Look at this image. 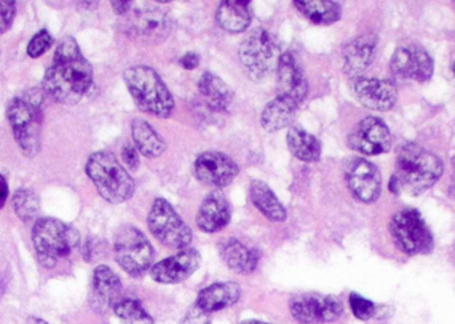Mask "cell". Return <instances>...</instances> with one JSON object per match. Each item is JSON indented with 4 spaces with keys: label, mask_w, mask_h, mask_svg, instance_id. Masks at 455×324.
<instances>
[{
    "label": "cell",
    "mask_w": 455,
    "mask_h": 324,
    "mask_svg": "<svg viewBox=\"0 0 455 324\" xmlns=\"http://www.w3.org/2000/svg\"><path fill=\"white\" fill-rule=\"evenodd\" d=\"M199 53H187L186 55L181 56L180 66L183 67L184 69H188V71H192V69H197V67H199Z\"/></svg>",
    "instance_id": "cell-39"
},
{
    "label": "cell",
    "mask_w": 455,
    "mask_h": 324,
    "mask_svg": "<svg viewBox=\"0 0 455 324\" xmlns=\"http://www.w3.org/2000/svg\"><path fill=\"white\" fill-rule=\"evenodd\" d=\"M147 223L151 234L167 247L184 250L191 245L192 230L163 198H157L152 203Z\"/></svg>",
    "instance_id": "cell-10"
},
{
    "label": "cell",
    "mask_w": 455,
    "mask_h": 324,
    "mask_svg": "<svg viewBox=\"0 0 455 324\" xmlns=\"http://www.w3.org/2000/svg\"><path fill=\"white\" fill-rule=\"evenodd\" d=\"M241 298V288L235 282L215 283L210 288L200 291L196 306L203 312L212 314L221 310L232 307Z\"/></svg>",
    "instance_id": "cell-24"
},
{
    "label": "cell",
    "mask_w": 455,
    "mask_h": 324,
    "mask_svg": "<svg viewBox=\"0 0 455 324\" xmlns=\"http://www.w3.org/2000/svg\"><path fill=\"white\" fill-rule=\"evenodd\" d=\"M294 5L305 18L321 26L336 23L341 18V5L331 0H294Z\"/></svg>",
    "instance_id": "cell-31"
},
{
    "label": "cell",
    "mask_w": 455,
    "mask_h": 324,
    "mask_svg": "<svg viewBox=\"0 0 455 324\" xmlns=\"http://www.w3.org/2000/svg\"><path fill=\"white\" fill-rule=\"evenodd\" d=\"M52 45V35H51L47 29H42V31L37 32V34L32 37L31 42L28 43L27 53H28V56H31V58H39V56L44 55Z\"/></svg>",
    "instance_id": "cell-35"
},
{
    "label": "cell",
    "mask_w": 455,
    "mask_h": 324,
    "mask_svg": "<svg viewBox=\"0 0 455 324\" xmlns=\"http://www.w3.org/2000/svg\"><path fill=\"white\" fill-rule=\"evenodd\" d=\"M453 72H454V75H455V61H454V64H453Z\"/></svg>",
    "instance_id": "cell-44"
},
{
    "label": "cell",
    "mask_w": 455,
    "mask_h": 324,
    "mask_svg": "<svg viewBox=\"0 0 455 324\" xmlns=\"http://www.w3.org/2000/svg\"><path fill=\"white\" fill-rule=\"evenodd\" d=\"M299 106L288 99L275 96L265 106L261 114V125L267 133H275L291 125Z\"/></svg>",
    "instance_id": "cell-27"
},
{
    "label": "cell",
    "mask_w": 455,
    "mask_h": 324,
    "mask_svg": "<svg viewBox=\"0 0 455 324\" xmlns=\"http://www.w3.org/2000/svg\"><path fill=\"white\" fill-rule=\"evenodd\" d=\"M251 203L254 207L272 222H283L286 219V211L283 203L275 197L265 182L253 181L249 187Z\"/></svg>",
    "instance_id": "cell-28"
},
{
    "label": "cell",
    "mask_w": 455,
    "mask_h": 324,
    "mask_svg": "<svg viewBox=\"0 0 455 324\" xmlns=\"http://www.w3.org/2000/svg\"><path fill=\"white\" fill-rule=\"evenodd\" d=\"M122 158L123 162L130 170H138L140 160H139L138 150L132 144H124V147L122 149Z\"/></svg>",
    "instance_id": "cell-38"
},
{
    "label": "cell",
    "mask_w": 455,
    "mask_h": 324,
    "mask_svg": "<svg viewBox=\"0 0 455 324\" xmlns=\"http://www.w3.org/2000/svg\"><path fill=\"white\" fill-rule=\"evenodd\" d=\"M211 320H211V314L203 312L200 307L195 304V306L184 315L180 324H211Z\"/></svg>",
    "instance_id": "cell-37"
},
{
    "label": "cell",
    "mask_w": 455,
    "mask_h": 324,
    "mask_svg": "<svg viewBox=\"0 0 455 324\" xmlns=\"http://www.w3.org/2000/svg\"><path fill=\"white\" fill-rule=\"evenodd\" d=\"M127 28L132 36L148 42H162L170 35L172 21L162 8L144 7L131 16Z\"/></svg>",
    "instance_id": "cell-19"
},
{
    "label": "cell",
    "mask_w": 455,
    "mask_h": 324,
    "mask_svg": "<svg viewBox=\"0 0 455 324\" xmlns=\"http://www.w3.org/2000/svg\"><path fill=\"white\" fill-rule=\"evenodd\" d=\"M85 171L107 202L120 205L133 197L135 182L112 152L98 151L91 155Z\"/></svg>",
    "instance_id": "cell-4"
},
{
    "label": "cell",
    "mask_w": 455,
    "mask_h": 324,
    "mask_svg": "<svg viewBox=\"0 0 455 324\" xmlns=\"http://www.w3.org/2000/svg\"><path fill=\"white\" fill-rule=\"evenodd\" d=\"M112 8H114L115 12L117 13V15L124 16L127 15L128 12L131 11V4L132 3L131 2H112Z\"/></svg>",
    "instance_id": "cell-40"
},
{
    "label": "cell",
    "mask_w": 455,
    "mask_h": 324,
    "mask_svg": "<svg viewBox=\"0 0 455 324\" xmlns=\"http://www.w3.org/2000/svg\"><path fill=\"white\" fill-rule=\"evenodd\" d=\"M120 291L122 282L119 277L108 266L96 267L93 271L92 293L90 296L92 309L98 312H106L119 301Z\"/></svg>",
    "instance_id": "cell-21"
},
{
    "label": "cell",
    "mask_w": 455,
    "mask_h": 324,
    "mask_svg": "<svg viewBox=\"0 0 455 324\" xmlns=\"http://www.w3.org/2000/svg\"><path fill=\"white\" fill-rule=\"evenodd\" d=\"M115 259L131 277L139 278L152 269L155 251L146 235L133 226H124L115 238Z\"/></svg>",
    "instance_id": "cell-8"
},
{
    "label": "cell",
    "mask_w": 455,
    "mask_h": 324,
    "mask_svg": "<svg viewBox=\"0 0 455 324\" xmlns=\"http://www.w3.org/2000/svg\"><path fill=\"white\" fill-rule=\"evenodd\" d=\"M16 5L12 0H0V34H4L12 26Z\"/></svg>",
    "instance_id": "cell-36"
},
{
    "label": "cell",
    "mask_w": 455,
    "mask_h": 324,
    "mask_svg": "<svg viewBox=\"0 0 455 324\" xmlns=\"http://www.w3.org/2000/svg\"><path fill=\"white\" fill-rule=\"evenodd\" d=\"M277 40L265 28H257L238 48L243 69L253 80H262L277 69L280 59Z\"/></svg>",
    "instance_id": "cell-7"
},
{
    "label": "cell",
    "mask_w": 455,
    "mask_h": 324,
    "mask_svg": "<svg viewBox=\"0 0 455 324\" xmlns=\"http://www.w3.org/2000/svg\"><path fill=\"white\" fill-rule=\"evenodd\" d=\"M13 210L23 222H31L36 218L40 210V199L36 192L28 189L18 190L12 198Z\"/></svg>",
    "instance_id": "cell-33"
},
{
    "label": "cell",
    "mask_w": 455,
    "mask_h": 324,
    "mask_svg": "<svg viewBox=\"0 0 455 324\" xmlns=\"http://www.w3.org/2000/svg\"><path fill=\"white\" fill-rule=\"evenodd\" d=\"M389 230L395 246L408 255L429 254L435 248L432 232L414 208L398 211L390 221Z\"/></svg>",
    "instance_id": "cell-9"
},
{
    "label": "cell",
    "mask_w": 455,
    "mask_h": 324,
    "mask_svg": "<svg viewBox=\"0 0 455 324\" xmlns=\"http://www.w3.org/2000/svg\"><path fill=\"white\" fill-rule=\"evenodd\" d=\"M345 181L361 202H376L381 194L382 178L379 168L363 158H355L345 165Z\"/></svg>",
    "instance_id": "cell-12"
},
{
    "label": "cell",
    "mask_w": 455,
    "mask_h": 324,
    "mask_svg": "<svg viewBox=\"0 0 455 324\" xmlns=\"http://www.w3.org/2000/svg\"><path fill=\"white\" fill-rule=\"evenodd\" d=\"M291 317L301 324L331 323L344 312L341 302L331 296L302 294L291 301Z\"/></svg>",
    "instance_id": "cell-11"
},
{
    "label": "cell",
    "mask_w": 455,
    "mask_h": 324,
    "mask_svg": "<svg viewBox=\"0 0 455 324\" xmlns=\"http://www.w3.org/2000/svg\"><path fill=\"white\" fill-rule=\"evenodd\" d=\"M200 264V254L194 248H184L176 255L154 264L151 278L162 285H178L194 275L199 270Z\"/></svg>",
    "instance_id": "cell-18"
},
{
    "label": "cell",
    "mask_w": 455,
    "mask_h": 324,
    "mask_svg": "<svg viewBox=\"0 0 455 324\" xmlns=\"http://www.w3.org/2000/svg\"><path fill=\"white\" fill-rule=\"evenodd\" d=\"M8 198V184L4 176L0 175V210L4 207L5 202Z\"/></svg>",
    "instance_id": "cell-41"
},
{
    "label": "cell",
    "mask_w": 455,
    "mask_h": 324,
    "mask_svg": "<svg viewBox=\"0 0 455 324\" xmlns=\"http://www.w3.org/2000/svg\"><path fill=\"white\" fill-rule=\"evenodd\" d=\"M32 239L40 263L53 269L79 246L80 235L76 229L59 219L43 218L35 223Z\"/></svg>",
    "instance_id": "cell-6"
},
{
    "label": "cell",
    "mask_w": 455,
    "mask_h": 324,
    "mask_svg": "<svg viewBox=\"0 0 455 324\" xmlns=\"http://www.w3.org/2000/svg\"><path fill=\"white\" fill-rule=\"evenodd\" d=\"M350 309L353 315L360 320H369L376 314V304L360 294L352 293L349 296Z\"/></svg>",
    "instance_id": "cell-34"
},
{
    "label": "cell",
    "mask_w": 455,
    "mask_h": 324,
    "mask_svg": "<svg viewBox=\"0 0 455 324\" xmlns=\"http://www.w3.org/2000/svg\"><path fill=\"white\" fill-rule=\"evenodd\" d=\"M376 50V35H363L347 43L344 48L345 71L355 77L365 71L373 63Z\"/></svg>",
    "instance_id": "cell-22"
},
{
    "label": "cell",
    "mask_w": 455,
    "mask_h": 324,
    "mask_svg": "<svg viewBox=\"0 0 455 324\" xmlns=\"http://www.w3.org/2000/svg\"><path fill=\"white\" fill-rule=\"evenodd\" d=\"M27 324H48L47 322H44V320H36V318H31V320H28V322Z\"/></svg>",
    "instance_id": "cell-42"
},
{
    "label": "cell",
    "mask_w": 455,
    "mask_h": 324,
    "mask_svg": "<svg viewBox=\"0 0 455 324\" xmlns=\"http://www.w3.org/2000/svg\"><path fill=\"white\" fill-rule=\"evenodd\" d=\"M124 82L139 109L157 117H168L175 109V101L160 75L148 66L125 69Z\"/></svg>",
    "instance_id": "cell-3"
},
{
    "label": "cell",
    "mask_w": 455,
    "mask_h": 324,
    "mask_svg": "<svg viewBox=\"0 0 455 324\" xmlns=\"http://www.w3.org/2000/svg\"><path fill=\"white\" fill-rule=\"evenodd\" d=\"M195 176L205 186L220 190L235 181L238 166L223 152H203L194 163Z\"/></svg>",
    "instance_id": "cell-15"
},
{
    "label": "cell",
    "mask_w": 455,
    "mask_h": 324,
    "mask_svg": "<svg viewBox=\"0 0 455 324\" xmlns=\"http://www.w3.org/2000/svg\"><path fill=\"white\" fill-rule=\"evenodd\" d=\"M230 221L229 202L220 190L211 192L203 200L196 215V224L203 232L215 234L226 229Z\"/></svg>",
    "instance_id": "cell-20"
},
{
    "label": "cell",
    "mask_w": 455,
    "mask_h": 324,
    "mask_svg": "<svg viewBox=\"0 0 455 324\" xmlns=\"http://www.w3.org/2000/svg\"><path fill=\"white\" fill-rule=\"evenodd\" d=\"M136 150L148 159L159 158L167 149L164 139L147 120L135 119L131 126Z\"/></svg>",
    "instance_id": "cell-29"
},
{
    "label": "cell",
    "mask_w": 455,
    "mask_h": 324,
    "mask_svg": "<svg viewBox=\"0 0 455 324\" xmlns=\"http://www.w3.org/2000/svg\"><path fill=\"white\" fill-rule=\"evenodd\" d=\"M92 66L84 58L74 37L59 43L52 64L43 79V91L61 104H76L90 91Z\"/></svg>",
    "instance_id": "cell-1"
},
{
    "label": "cell",
    "mask_w": 455,
    "mask_h": 324,
    "mask_svg": "<svg viewBox=\"0 0 455 324\" xmlns=\"http://www.w3.org/2000/svg\"><path fill=\"white\" fill-rule=\"evenodd\" d=\"M219 254L228 269L235 274H251L256 270L259 261V251L246 247L240 240L230 238L220 243Z\"/></svg>",
    "instance_id": "cell-23"
},
{
    "label": "cell",
    "mask_w": 455,
    "mask_h": 324,
    "mask_svg": "<svg viewBox=\"0 0 455 324\" xmlns=\"http://www.w3.org/2000/svg\"><path fill=\"white\" fill-rule=\"evenodd\" d=\"M112 309L122 324H155L151 315L136 299H119Z\"/></svg>",
    "instance_id": "cell-32"
},
{
    "label": "cell",
    "mask_w": 455,
    "mask_h": 324,
    "mask_svg": "<svg viewBox=\"0 0 455 324\" xmlns=\"http://www.w3.org/2000/svg\"><path fill=\"white\" fill-rule=\"evenodd\" d=\"M240 324H269L265 322H259V320H245V322Z\"/></svg>",
    "instance_id": "cell-43"
},
{
    "label": "cell",
    "mask_w": 455,
    "mask_h": 324,
    "mask_svg": "<svg viewBox=\"0 0 455 324\" xmlns=\"http://www.w3.org/2000/svg\"><path fill=\"white\" fill-rule=\"evenodd\" d=\"M216 20L228 32H243L251 26V3L245 0H228L219 5Z\"/></svg>",
    "instance_id": "cell-26"
},
{
    "label": "cell",
    "mask_w": 455,
    "mask_h": 324,
    "mask_svg": "<svg viewBox=\"0 0 455 324\" xmlns=\"http://www.w3.org/2000/svg\"><path fill=\"white\" fill-rule=\"evenodd\" d=\"M389 127L376 117H368L357 123L349 134L350 149L365 155H381L392 147Z\"/></svg>",
    "instance_id": "cell-13"
},
{
    "label": "cell",
    "mask_w": 455,
    "mask_h": 324,
    "mask_svg": "<svg viewBox=\"0 0 455 324\" xmlns=\"http://www.w3.org/2000/svg\"><path fill=\"white\" fill-rule=\"evenodd\" d=\"M289 151L302 162L315 163L321 158V143L299 126H291L286 135Z\"/></svg>",
    "instance_id": "cell-30"
},
{
    "label": "cell",
    "mask_w": 455,
    "mask_h": 324,
    "mask_svg": "<svg viewBox=\"0 0 455 324\" xmlns=\"http://www.w3.org/2000/svg\"><path fill=\"white\" fill-rule=\"evenodd\" d=\"M275 72L277 96L288 99L301 107L309 93V85L299 61L291 53H283L278 59Z\"/></svg>",
    "instance_id": "cell-17"
},
{
    "label": "cell",
    "mask_w": 455,
    "mask_h": 324,
    "mask_svg": "<svg viewBox=\"0 0 455 324\" xmlns=\"http://www.w3.org/2000/svg\"><path fill=\"white\" fill-rule=\"evenodd\" d=\"M355 98L366 109L387 111L395 107L398 91L395 83L387 79H369L355 77L350 82Z\"/></svg>",
    "instance_id": "cell-16"
},
{
    "label": "cell",
    "mask_w": 455,
    "mask_h": 324,
    "mask_svg": "<svg viewBox=\"0 0 455 324\" xmlns=\"http://www.w3.org/2000/svg\"><path fill=\"white\" fill-rule=\"evenodd\" d=\"M392 71L403 79L427 82L435 71L432 56L416 43L400 45L392 56Z\"/></svg>",
    "instance_id": "cell-14"
},
{
    "label": "cell",
    "mask_w": 455,
    "mask_h": 324,
    "mask_svg": "<svg viewBox=\"0 0 455 324\" xmlns=\"http://www.w3.org/2000/svg\"><path fill=\"white\" fill-rule=\"evenodd\" d=\"M199 90L211 109L216 112L229 111L233 104V93L218 75L204 72L199 80Z\"/></svg>",
    "instance_id": "cell-25"
},
{
    "label": "cell",
    "mask_w": 455,
    "mask_h": 324,
    "mask_svg": "<svg viewBox=\"0 0 455 324\" xmlns=\"http://www.w3.org/2000/svg\"><path fill=\"white\" fill-rule=\"evenodd\" d=\"M440 158L416 143L398 147L395 171L390 178L393 194L421 195L432 189L443 175Z\"/></svg>",
    "instance_id": "cell-2"
},
{
    "label": "cell",
    "mask_w": 455,
    "mask_h": 324,
    "mask_svg": "<svg viewBox=\"0 0 455 324\" xmlns=\"http://www.w3.org/2000/svg\"><path fill=\"white\" fill-rule=\"evenodd\" d=\"M42 104L43 93L40 90L28 91L21 98H13L8 104V122L26 157H35L40 150Z\"/></svg>",
    "instance_id": "cell-5"
}]
</instances>
